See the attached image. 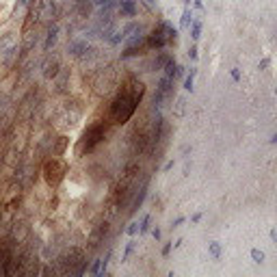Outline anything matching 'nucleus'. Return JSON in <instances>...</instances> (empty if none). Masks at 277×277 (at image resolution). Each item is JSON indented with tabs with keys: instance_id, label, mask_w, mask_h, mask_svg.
<instances>
[{
	"instance_id": "obj_1",
	"label": "nucleus",
	"mask_w": 277,
	"mask_h": 277,
	"mask_svg": "<svg viewBox=\"0 0 277 277\" xmlns=\"http://www.w3.org/2000/svg\"><path fill=\"white\" fill-rule=\"evenodd\" d=\"M145 95V85L143 80H138L136 76H128L124 83H121L119 93L115 95V100L111 102L109 107V121L111 124H126V121L132 119L136 113L138 104H141Z\"/></svg>"
},
{
	"instance_id": "obj_2",
	"label": "nucleus",
	"mask_w": 277,
	"mask_h": 277,
	"mask_svg": "<svg viewBox=\"0 0 277 277\" xmlns=\"http://www.w3.org/2000/svg\"><path fill=\"white\" fill-rule=\"evenodd\" d=\"M176 39H178V28H174L171 22L160 20L150 35H145V48H150V50H162V48L176 44Z\"/></svg>"
},
{
	"instance_id": "obj_3",
	"label": "nucleus",
	"mask_w": 277,
	"mask_h": 277,
	"mask_svg": "<svg viewBox=\"0 0 277 277\" xmlns=\"http://www.w3.org/2000/svg\"><path fill=\"white\" fill-rule=\"evenodd\" d=\"M104 136H107V126H104V121H95V124L87 126V130L80 136V141L76 145V156H85V154H91L97 145L104 141Z\"/></svg>"
},
{
	"instance_id": "obj_4",
	"label": "nucleus",
	"mask_w": 277,
	"mask_h": 277,
	"mask_svg": "<svg viewBox=\"0 0 277 277\" xmlns=\"http://www.w3.org/2000/svg\"><path fill=\"white\" fill-rule=\"evenodd\" d=\"M18 39H15L13 32H3L0 35V65L3 67H9V65L18 59Z\"/></svg>"
},
{
	"instance_id": "obj_5",
	"label": "nucleus",
	"mask_w": 277,
	"mask_h": 277,
	"mask_svg": "<svg viewBox=\"0 0 277 277\" xmlns=\"http://www.w3.org/2000/svg\"><path fill=\"white\" fill-rule=\"evenodd\" d=\"M65 174H67V162H65L63 158L52 156L50 160H46V165H44V178H46V182L50 184V186H59L61 180L65 178Z\"/></svg>"
},
{
	"instance_id": "obj_6",
	"label": "nucleus",
	"mask_w": 277,
	"mask_h": 277,
	"mask_svg": "<svg viewBox=\"0 0 277 277\" xmlns=\"http://www.w3.org/2000/svg\"><path fill=\"white\" fill-rule=\"evenodd\" d=\"M85 260V254L80 251L78 247H72V249H67V251H63V254L59 256V264L63 266V273H72L74 275V271H76V264H80Z\"/></svg>"
},
{
	"instance_id": "obj_7",
	"label": "nucleus",
	"mask_w": 277,
	"mask_h": 277,
	"mask_svg": "<svg viewBox=\"0 0 277 277\" xmlns=\"http://www.w3.org/2000/svg\"><path fill=\"white\" fill-rule=\"evenodd\" d=\"M148 189H150V178H145L143 184L138 186V189L134 191L132 195V203H130V215H134L138 208H141V203L145 201V197H148Z\"/></svg>"
},
{
	"instance_id": "obj_8",
	"label": "nucleus",
	"mask_w": 277,
	"mask_h": 277,
	"mask_svg": "<svg viewBox=\"0 0 277 277\" xmlns=\"http://www.w3.org/2000/svg\"><path fill=\"white\" fill-rule=\"evenodd\" d=\"M56 15H59V7H56L54 0H44L42 7H39V18L46 24H52Z\"/></svg>"
},
{
	"instance_id": "obj_9",
	"label": "nucleus",
	"mask_w": 277,
	"mask_h": 277,
	"mask_svg": "<svg viewBox=\"0 0 277 277\" xmlns=\"http://www.w3.org/2000/svg\"><path fill=\"white\" fill-rule=\"evenodd\" d=\"M87 50H89L87 37H76V39H72V42L67 44V54H70V56H76V59L85 56Z\"/></svg>"
},
{
	"instance_id": "obj_10",
	"label": "nucleus",
	"mask_w": 277,
	"mask_h": 277,
	"mask_svg": "<svg viewBox=\"0 0 277 277\" xmlns=\"http://www.w3.org/2000/svg\"><path fill=\"white\" fill-rule=\"evenodd\" d=\"M115 5L124 18H134L138 13V0H115Z\"/></svg>"
},
{
	"instance_id": "obj_11",
	"label": "nucleus",
	"mask_w": 277,
	"mask_h": 277,
	"mask_svg": "<svg viewBox=\"0 0 277 277\" xmlns=\"http://www.w3.org/2000/svg\"><path fill=\"white\" fill-rule=\"evenodd\" d=\"M56 39H59V26L56 24H48V32H46V42H44V50L48 52L50 48L56 44Z\"/></svg>"
},
{
	"instance_id": "obj_12",
	"label": "nucleus",
	"mask_w": 277,
	"mask_h": 277,
	"mask_svg": "<svg viewBox=\"0 0 277 277\" xmlns=\"http://www.w3.org/2000/svg\"><path fill=\"white\" fill-rule=\"evenodd\" d=\"M201 26H203V22H201V18H193V22H191V39L193 42H197V39L201 37Z\"/></svg>"
},
{
	"instance_id": "obj_13",
	"label": "nucleus",
	"mask_w": 277,
	"mask_h": 277,
	"mask_svg": "<svg viewBox=\"0 0 277 277\" xmlns=\"http://www.w3.org/2000/svg\"><path fill=\"white\" fill-rule=\"evenodd\" d=\"M193 9L191 7H184V11H182V18H180V28L184 30V28H189L191 26V22H193Z\"/></svg>"
},
{
	"instance_id": "obj_14",
	"label": "nucleus",
	"mask_w": 277,
	"mask_h": 277,
	"mask_svg": "<svg viewBox=\"0 0 277 277\" xmlns=\"http://www.w3.org/2000/svg\"><path fill=\"white\" fill-rule=\"evenodd\" d=\"M195 74H197V70L191 67V72H189V74H186V78H184V91H189V93L195 91V83H193V80H195Z\"/></svg>"
},
{
	"instance_id": "obj_15",
	"label": "nucleus",
	"mask_w": 277,
	"mask_h": 277,
	"mask_svg": "<svg viewBox=\"0 0 277 277\" xmlns=\"http://www.w3.org/2000/svg\"><path fill=\"white\" fill-rule=\"evenodd\" d=\"M150 223H152V217L145 215V217L141 219V223H138V234H148V232H150Z\"/></svg>"
},
{
	"instance_id": "obj_16",
	"label": "nucleus",
	"mask_w": 277,
	"mask_h": 277,
	"mask_svg": "<svg viewBox=\"0 0 277 277\" xmlns=\"http://www.w3.org/2000/svg\"><path fill=\"white\" fill-rule=\"evenodd\" d=\"M264 258H266V256H264V251H262V249H251V260H254L256 264H262V262H264Z\"/></svg>"
},
{
	"instance_id": "obj_17",
	"label": "nucleus",
	"mask_w": 277,
	"mask_h": 277,
	"mask_svg": "<svg viewBox=\"0 0 277 277\" xmlns=\"http://www.w3.org/2000/svg\"><path fill=\"white\" fill-rule=\"evenodd\" d=\"M208 249H210V256H213L215 260H219V258H221V245H219L217 240H215V243H210V245H208Z\"/></svg>"
},
{
	"instance_id": "obj_18",
	"label": "nucleus",
	"mask_w": 277,
	"mask_h": 277,
	"mask_svg": "<svg viewBox=\"0 0 277 277\" xmlns=\"http://www.w3.org/2000/svg\"><path fill=\"white\" fill-rule=\"evenodd\" d=\"M132 251H134V240H128V243H126V249H124V258H121V262H128L130 256H132Z\"/></svg>"
},
{
	"instance_id": "obj_19",
	"label": "nucleus",
	"mask_w": 277,
	"mask_h": 277,
	"mask_svg": "<svg viewBox=\"0 0 277 277\" xmlns=\"http://www.w3.org/2000/svg\"><path fill=\"white\" fill-rule=\"evenodd\" d=\"M93 5V9H100V7H115V0H89Z\"/></svg>"
},
{
	"instance_id": "obj_20",
	"label": "nucleus",
	"mask_w": 277,
	"mask_h": 277,
	"mask_svg": "<svg viewBox=\"0 0 277 277\" xmlns=\"http://www.w3.org/2000/svg\"><path fill=\"white\" fill-rule=\"evenodd\" d=\"M100 266H102V258H97V260H95V262H93V266H91V271H89V273H91V275H97V277H100Z\"/></svg>"
},
{
	"instance_id": "obj_21",
	"label": "nucleus",
	"mask_w": 277,
	"mask_h": 277,
	"mask_svg": "<svg viewBox=\"0 0 277 277\" xmlns=\"http://www.w3.org/2000/svg\"><path fill=\"white\" fill-rule=\"evenodd\" d=\"M126 232H128L130 236H136V234H138V221H132V223H130Z\"/></svg>"
},
{
	"instance_id": "obj_22",
	"label": "nucleus",
	"mask_w": 277,
	"mask_h": 277,
	"mask_svg": "<svg viewBox=\"0 0 277 277\" xmlns=\"http://www.w3.org/2000/svg\"><path fill=\"white\" fill-rule=\"evenodd\" d=\"M141 3H143L145 7H148L150 11H154V9H156V0H141Z\"/></svg>"
},
{
	"instance_id": "obj_23",
	"label": "nucleus",
	"mask_w": 277,
	"mask_h": 277,
	"mask_svg": "<svg viewBox=\"0 0 277 277\" xmlns=\"http://www.w3.org/2000/svg\"><path fill=\"white\" fill-rule=\"evenodd\" d=\"M184 97H178V115H182V113H184Z\"/></svg>"
},
{
	"instance_id": "obj_24",
	"label": "nucleus",
	"mask_w": 277,
	"mask_h": 277,
	"mask_svg": "<svg viewBox=\"0 0 277 277\" xmlns=\"http://www.w3.org/2000/svg\"><path fill=\"white\" fill-rule=\"evenodd\" d=\"M230 74H232V80H234V83H238V80H240V72H238V67H234Z\"/></svg>"
},
{
	"instance_id": "obj_25",
	"label": "nucleus",
	"mask_w": 277,
	"mask_h": 277,
	"mask_svg": "<svg viewBox=\"0 0 277 277\" xmlns=\"http://www.w3.org/2000/svg\"><path fill=\"white\" fill-rule=\"evenodd\" d=\"M189 59H193V61H197V48H191V50H189Z\"/></svg>"
},
{
	"instance_id": "obj_26",
	"label": "nucleus",
	"mask_w": 277,
	"mask_h": 277,
	"mask_svg": "<svg viewBox=\"0 0 277 277\" xmlns=\"http://www.w3.org/2000/svg\"><path fill=\"white\" fill-rule=\"evenodd\" d=\"M268 65H271V59H262V61H260V65H258V67H260V70H266Z\"/></svg>"
},
{
	"instance_id": "obj_27",
	"label": "nucleus",
	"mask_w": 277,
	"mask_h": 277,
	"mask_svg": "<svg viewBox=\"0 0 277 277\" xmlns=\"http://www.w3.org/2000/svg\"><path fill=\"white\" fill-rule=\"evenodd\" d=\"M152 236H154V238H156V240H160V236H162V232L158 230V227H154V230H152Z\"/></svg>"
},
{
	"instance_id": "obj_28",
	"label": "nucleus",
	"mask_w": 277,
	"mask_h": 277,
	"mask_svg": "<svg viewBox=\"0 0 277 277\" xmlns=\"http://www.w3.org/2000/svg\"><path fill=\"white\" fill-rule=\"evenodd\" d=\"M182 223H184V217H178V219H176V221H174V227H180Z\"/></svg>"
},
{
	"instance_id": "obj_29",
	"label": "nucleus",
	"mask_w": 277,
	"mask_h": 277,
	"mask_svg": "<svg viewBox=\"0 0 277 277\" xmlns=\"http://www.w3.org/2000/svg\"><path fill=\"white\" fill-rule=\"evenodd\" d=\"M199 219H201V213H195V215L191 217V221H193V223H197V221H199Z\"/></svg>"
},
{
	"instance_id": "obj_30",
	"label": "nucleus",
	"mask_w": 277,
	"mask_h": 277,
	"mask_svg": "<svg viewBox=\"0 0 277 277\" xmlns=\"http://www.w3.org/2000/svg\"><path fill=\"white\" fill-rule=\"evenodd\" d=\"M193 7H195V9H203V3H201V0H195Z\"/></svg>"
},
{
	"instance_id": "obj_31",
	"label": "nucleus",
	"mask_w": 277,
	"mask_h": 277,
	"mask_svg": "<svg viewBox=\"0 0 277 277\" xmlns=\"http://www.w3.org/2000/svg\"><path fill=\"white\" fill-rule=\"evenodd\" d=\"M169 169H174V160H169L165 167H162V171H169Z\"/></svg>"
},
{
	"instance_id": "obj_32",
	"label": "nucleus",
	"mask_w": 277,
	"mask_h": 277,
	"mask_svg": "<svg viewBox=\"0 0 277 277\" xmlns=\"http://www.w3.org/2000/svg\"><path fill=\"white\" fill-rule=\"evenodd\" d=\"M169 251H171V245H165L162 247V256H169Z\"/></svg>"
},
{
	"instance_id": "obj_33",
	"label": "nucleus",
	"mask_w": 277,
	"mask_h": 277,
	"mask_svg": "<svg viewBox=\"0 0 277 277\" xmlns=\"http://www.w3.org/2000/svg\"><path fill=\"white\" fill-rule=\"evenodd\" d=\"M271 240H273V243L277 240V232H275V230H271Z\"/></svg>"
},
{
	"instance_id": "obj_34",
	"label": "nucleus",
	"mask_w": 277,
	"mask_h": 277,
	"mask_svg": "<svg viewBox=\"0 0 277 277\" xmlns=\"http://www.w3.org/2000/svg\"><path fill=\"white\" fill-rule=\"evenodd\" d=\"M182 5L184 7H191V0H182Z\"/></svg>"
}]
</instances>
